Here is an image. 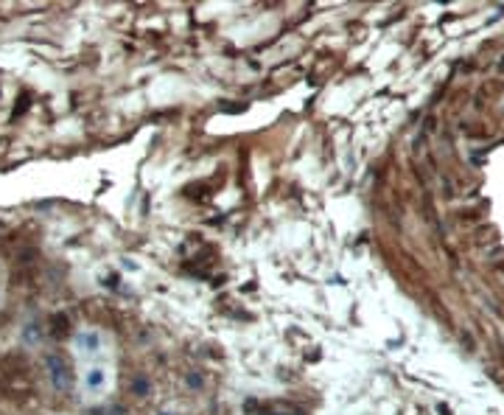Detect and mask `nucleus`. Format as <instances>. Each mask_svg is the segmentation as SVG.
<instances>
[{"instance_id": "f257e3e1", "label": "nucleus", "mask_w": 504, "mask_h": 415, "mask_svg": "<svg viewBox=\"0 0 504 415\" xmlns=\"http://www.w3.org/2000/svg\"><path fill=\"white\" fill-rule=\"evenodd\" d=\"M109 367L104 365V359H96V362H84V370H81V396L84 398H101L107 390H109Z\"/></svg>"}, {"instance_id": "f03ea898", "label": "nucleus", "mask_w": 504, "mask_h": 415, "mask_svg": "<svg viewBox=\"0 0 504 415\" xmlns=\"http://www.w3.org/2000/svg\"><path fill=\"white\" fill-rule=\"evenodd\" d=\"M45 373H48V382L56 393H70L73 390L76 373H73V365L62 354H48L45 356Z\"/></svg>"}, {"instance_id": "7ed1b4c3", "label": "nucleus", "mask_w": 504, "mask_h": 415, "mask_svg": "<svg viewBox=\"0 0 504 415\" xmlns=\"http://www.w3.org/2000/svg\"><path fill=\"white\" fill-rule=\"evenodd\" d=\"M101 351H104V334L98 328H81L76 340H73V354L78 359H87V362H96L101 359Z\"/></svg>"}, {"instance_id": "20e7f679", "label": "nucleus", "mask_w": 504, "mask_h": 415, "mask_svg": "<svg viewBox=\"0 0 504 415\" xmlns=\"http://www.w3.org/2000/svg\"><path fill=\"white\" fill-rule=\"evenodd\" d=\"M20 340H23L28 348H34V345L42 343V325H39L36 317H28V320L23 323V328H20Z\"/></svg>"}, {"instance_id": "39448f33", "label": "nucleus", "mask_w": 504, "mask_h": 415, "mask_svg": "<svg viewBox=\"0 0 504 415\" xmlns=\"http://www.w3.org/2000/svg\"><path fill=\"white\" fill-rule=\"evenodd\" d=\"M67 331H70V317H67V314H54V317H48V334H51L54 340H62Z\"/></svg>"}, {"instance_id": "423d86ee", "label": "nucleus", "mask_w": 504, "mask_h": 415, "mask_svg": "<svg viewBox=\"0 0 504 415\" xmlns=\"http://www.w3.org/2000/svg\"><path fill=\"white\" fill-rule=\"evenodd\" d=\"M264 415H300V412L294 409V407H269Z\"/></svg>"}, {"instance_id": "0eeeda50", "label": "nucleus", "mask_w": 504, "mask_h": 415, "mask_svg": "<svg viewBox=\"0 0 504 415\" xmlns=\"http://www.w3.org/2000/svg\"><path fill=\"white\" fill-rule=\"evenodd\" d=\"M202 382H204V379L199 376V373H188V387H191V390H202V387H204Z\"/></svg>"}, {"instance_id": "6e6552de", "label": "nucleus", "mask_w": 504, "mask_h": 415, "mask_svg": "<svg viewBox=\"0 0 504 415\" xmlns=\"http://www.w3.org/2000/svg\"><path fill=\"white\" fill-rule=\"evenodd\" d=\"M132 390H135V393H138V396H146V393H149V382H146V379H143V376H140V379H135V385H132Z\"/></svg>"}, {"instance_id": "1a4fd4ad", "label": "nucleus", "mask_w": 504, "mask_h": 415, "mask_svg": "<svg viewBox=\"0 0 504 415\" xmlns=\"http://www.w3.org/2000/svg\"><path fill=\"white\" fill-rule=\"evenodd\" d=\"M28 104H31V99H28V96H23V101H20V107H14V115H20V112H23V110H25V107H28Z\"/></svg>"}, {"instance_id": "9d476101", "label": "nucleus", "mask_w": 504, "mask_h": 415, "mask_svg": "<svg viewBox=\"0 0 504 415\" xmlns=\"http://www.w3.org/2000/svg\"><path fill=\"white\" fill-rule=\"evenodd\" d=\"M160 415H171V412H160Z\"/></svg>"}]
</instances>
